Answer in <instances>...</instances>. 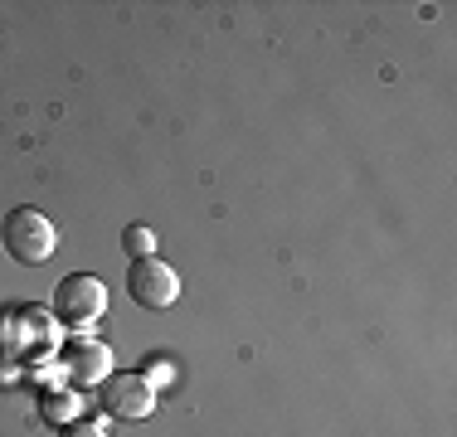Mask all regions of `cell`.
<instances>
[{
	"mask_svg": "<svg viewBox=\"0 0 457 437\" xmlns=\"http://www.w3.org/2000/svg\"><path fill=\"white\" fill-rule=\"evenodd\" d=\"M0 243H5V253L15 262H25V268H39V262L54 258V248H59V234H54L49 214L29 210V204H15L5 218H0Z\"/></svg>",
	"mask_w": 457,
	"mask_h": 437,
	"instance_id": "cell-1",
	"label": "cell"
},
{
	"mask_svg": "<svg viewBox=\"0 0 457 437\" xmlns=\"http://www.w3.org/2000/svg\"><path fill=\"white\" fill-rule=\"evenodd\" d=\"M59 437H103V428L97 423H63Z\"/></svg>",
	"mask_w": 457,
	"mask_h": 437,
	"instance_id": "cell-7",
	"label": "cell"
},
{
	"mask_svg": "<svg viewBox=\"0 0 457 437\" xmlns=\"http://www.w3.org/2000/svg\"><path fill=\"white\" fill-rule=\"evenodd\" d=\"M156 243H161L156 228H146V224H132V228L122 234V248H127L137 262H141V258H156Z\"/></svg>",
	"mask_w": 457,
	"mask_h": 437,
	"instance_id": "cell-6",
	"label": "cell"
},
{
	"mask_svg": "<svg viewBox=\"0 0 457 437\" xmlns=\"http://www.w3.org/2000/svg\"><path fill=\"white\" fill-rule=\"evenodd\" d=\"M107 311V287L93 277V272H69V277L54 287V316L63 326H83V321H97Z\"/></svg>",
	"mask_w": 457,
	"mask_h": 437,
	"instance_id": "cell-2",
	"label": "cell"
},
{
	"mask_svg": "<svg viewBox=\"0 0 457 437\" xmlns=\"http://www.w3.org/2000/svg\"><path fill=\"white\" fill-rule=\"evenodd\" d=\"M63 365H69V375L79 379V384H103V379L112 375V359H107V345H97V341L73 345Z\"/></svg>",
	"mask_w": 457,
	"mask_h": 437,
	"instance_id": "cell-5",
	"label": "cell"
},
{
	"mask_svg": "<svg viewBox=\"0 0 457 437\" xmlns=\"http://www.w3.org/2000/svg\"><path fill=\"white\" fill-rule=\"evenodd\" d=\"M103 408L117 423H141L156 413V384L146 375H107L103 379Z\"/></svg>",
	"mask_w": 457,
	"mask_h": 437,
	"instance_id": "cell-3",
	"label": "cell"
},
{
	"mask_svg": "<svg viewBox=\"0 0 457 437\" xmlns=\"http://www.w3.org/2000/svg\"><path fill=\"white\" fill-rule=\"evenodd\" d=\"M127 292H132V301L146 306V311H166V306H176V297H180V277H176L170 262L141 258V262H132V272H127Z\"/></svg>",
	"mask_w": 457,
	"mask_h": 437,
	"instance_id": "cell-4",
	"label": "cell"
}]
</instances>
